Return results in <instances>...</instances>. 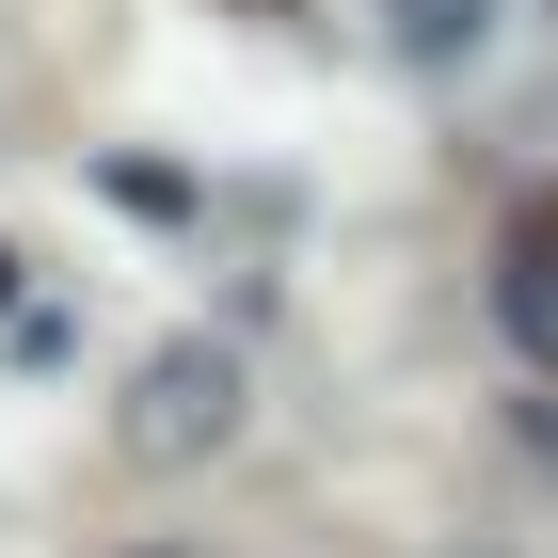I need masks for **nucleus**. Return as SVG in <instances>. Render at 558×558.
<instances>
[{"mask_svg": "<svg viewBox=\"0 0 558 558\" xmlns=\"http://www.w3.org/2000/svg\"><path fill=\"white\" fill-rule=\"evenodd\" d=\"M223 415H240V367H223V351H160V367H144L129 447H144V463H175V447H192V430H223Z\"/></svg>", "mask_w": 558, "mask_h": 558, "instance_id": "nucleus-1", "label": "nucleus"}, {"mask_svg": "<svg viewBox=\"0 0 558 558\" xmlns=\"http://www.w3.org/2000/svg\"><path fill=\"white\" fill-rule=\"evenodd\" d=\"M0 288H16V271H0Z\"/></svg>", "mask_w": 558, "mask_h": 558, "instance_id": "nucleus-3", "label": "nucleus"}, {"mask_svg": "<svg viewBox=\"0 0 558 558\" xmlns=\"http://www.w3.org/2000/svg\"><path fill=\"white\" fill-rule=\"evenodd\" d=\"M511 303H558V192L511 223Z\"/></svg>", "mask_w": 558, "mask_h": 558, "instance_id": "nucleus-2", "label": "nucleus"}]
</instances>
